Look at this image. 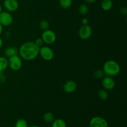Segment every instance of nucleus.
Listing matches in <instances>:
<instances>
[{
    "label": "nucleus",
    "instance_id": "obj_10",
    "mask_svg": "<svg viewBox=\"0 0 127 127\" xmlns=\"http://www.w3.org/2000/svg\"><path fill=\"white\" fill-rule=\"evenodd\" d=\"M3 6L8 12H14L19 8V2L17 0H4Z\"/></svg>",
    "mask_w": 127,
    "mask_h": 127
},
{
    "label": "nucleus",
    "instance_id": "obj_29",
    "mask_svg": "<svg viewBox=\"0 0 127 127\" xmlns=\"http://www.w3.org/2000/svg\"><path fill=\"white\" fill-rule=\"evenodd\" d=\"M3 32V26L0 24V35Z\"/></svg>",
    "mask_w": 127,
    "mask_h": 127
},
{
    "label": "nucleus",
    "instance_id": "obj_20",
    "mask_svg": "<svg viewBox=\"0 0 127 127\" xmlns=\"http://www.w3.org/2000/svg\"><path fill=\"white\" fill-rule=\"evenodd\" d=\"M28 124L25 119H19L16 121L15 127H28Z\"/></svg>",
    "mask_w": 127,
    "mask_h": 127
},
{
    "label": "nucleus",
    "instance_id": "obj_13",
    "mask_svg": "<svg viewBox=\"0 0 127 127\" xmlns=\"http://www.w3.org/2000/svg\"><path fill=\"white\" fill-rule=\"evenodd\" d=\"M100 6L104 11H110L113 6V1L112 0H102Z\"/></svg>",
    "mask_w": 127,
    "mask_h": 127
},
{
    "label": "nucleus",
    "instance_id": "obj_24",
    "mask_svg": "<svg viewBox=\"0 0 127 127\" xmlns=\"http://www.w3.org/2000/svg\"><path fill=\"white\" fill-rule=\"evenodd\" d=\"M6 80V76L4 73V71H0V83L5 82Z\"/></svg>",
    "mask_w": 127,
    "mask_h": 127
},
{
    "label": "nucleus",
    "instance_id": "obj_15",
    "mask_svg": "<svg viewBox=\"0 0 127 127\" xmlns=\"http://www.w3.org/2000/svg\"><path fill=\"white\" fill-rule=\"evenodd\" d=\"M52 127H67L66 122L62 119H55L52 123Z\"/></svg>",
    "mask_w": 127,
    "mask_h": 127
},
{
    "label": "nucleus",
    "instance_id": "obj_7",
    "mask_svg": "<svg viewBox=\"0 0 127 127\" xmlns=\"http://www.w3.org/2000/svg\"><path fill=\"white\" fill-rule=\"evenodd\" d=\"M89 127H109L107 121L104 118L95 116L92 118L89 122Z\"/></svg>",
    "mask_w": 127,
    "mask_h": 127
},
{
    "label": "nucleus",
    "instance_id": "obj_17",
    "mask_svg": "<svg viewBox=\"0 0 127 127\" xmlns=\"http://www.w3.org/2000/svg\"><path fill=\"white\" fill-rule=\"evenodd\" d=\"M97 95L99 99L102 100H106L109 97V94L107 93V91L104 89H99L97 92Z\"/></svg>",
    "mask_w": 127,
    "mask_h": 127
},
{
    "label": "nucleus",
    "instance_id": "obj_23",
    "mask_svg": "<svg viewBox=\"0 0 127 127\" xmlns=\"http://www.w3.org/2000/svg\"><path fill=\"white\" fill-rule=\"evenodd\" d=\"M35 43L36 45H37L38 47H42V46H43V43H44V42H43V40H42V38H36V40H35Z\"/></svg>",
    "mask_w": 127,
    "mask_h": 127
},
{
    "label": "nucleus",
    "instance_id": "obj_19",
    "mask_svg": "<svg viewBox=\"0 0 127 127\" xmlns=\"http://www.w3.org/2000/svg\"><path fill=\"white\" fill-rule=\"evenodd\" d=\"M60 6L64 9H69L72 5V0H60Z\"/></svg>",
    "mask_w": 127,
    "mask_h": 127
},
{
    "label": "nucleus",
    "instance_id": "obj_30",
    "mask_svg": "<svg viewBox=\"0 0 127 127\" xmlns=\"http://www.w3.org/2000/svg\"><path fill=\"white\" fill-rule=\"evenodd\" d=\"M28 127H40L38 126V125H32V126H29Z\"/></svg>",
    "mask_w": 127,
    "mask_h": 127
},
{
    "label": "nucleus",
    "instance_id": "obj_9",
    "mask_svg": "<svg viewBox=\"0 0 127 127\" xmlns=\"http://www.w3.org/2000/svg\"><path fill=\"white\" fill-rule=\"evenodd\" d=\"M102 85L105 90L111 91L115 88V81L113 77L105 76L102 78Z\"/></svg>",
    "mask_w": 127,
    "mask_h": 127
},
{
    "label": "nucleus",
    "instance_id": "obj_22",
    "mask_svg": "<svg viewBox=\"0 0 127 127\" xmlns=\"http://www.w3.org/2000/svg\"><path fill=\"white\" fill-rule=\"evenodd\" d=\"M104 75H105V74H104L102 69H100L95 70L94 73V77H95V79H102V78L104 76Z\"/></svg>",
    "mask_w": 127,
    "mask_h": 127
},
{
    "label": "nucleus",
    "instance_id": "obj_11",
    "mask_svg": "<svg viewBox=\"0 0 127 127\" xmlns=\"http://www.w3.org/2000/svg\"><path fill=\"white\" fill-rule=\"evenodd\" d=\"M77 87H78L77 83L74 81L69 80L64 83L63 86V89L66 93L71 94L76 90Z\"/></svg>",
    "mask_w": 127,
    "mask_h": 127
},
{
    "label": "nucleus",
    "instance_id": "obj_25",
    "mask_svg": "<svg viewBox=\"0 0 127 127\" xmlns=\"http://www.w3.org/2000/svg\"><path fill=\"white\" fill-rule=\"evenodd\" d=\"M120 12L121 14L124 16H127V8L126 7H122L120 9Z\"/></svg>",
    "mask_w": 127,
    "mask_h": 127
},
{
    "label": "nucleus",
    "instance_id": "obj_18",
    "mask_svg": "<svg viewBox=\"0 0 127 127\" xmlns=\"http://www.w3.org/2000/svg\"><path fill=\"white\" fill-rule=\"evenodd\" d=\"M78 12L81 16H85L89 12V7L86 4H81L78 7Z\"/></svg>",
    "mask_w": 127,
    "mask_h": 127
},
{
    "label": "nucleus",
    "instance_id": "obj_31",
    "mask_svg": "<svg viewBox=\"0 0 127 127\" xmlns=\"http://www.w3.org/2000/svg\"><path fill=\"white\" fill-rule=\"evenodd\" d=\"M1 11H2V6H1V3H0V12H1Z\"/></svg>",
    "mask_w": 127,
    "mask_h": 127
},
{
    "label": "nucleus",
    "instance_id": "obj_14",
    "mask_svg": "<svg viewBox=\"0 0 127 127\" xmlns=\"http://www.w3.org/2000/svg\"><path fill=\"white\" fill-rule=\"evenodd\" d=\"M8 67V59L6 57H0V71H4Z\"/></svg>",
    "mask_w": 127,
    "mask_h": 127
},
{
    "label": "nucleus",
    "instance_id": "obj_32",
    "mask_svg": "<svg viewBox=\"0 0 127 127\" xmlns=\"http://www.w3.org/2000/svg\"><path fill=\"white\" fill-rule=\"evenodd\" d=\"M112 1H117V0H112Z\"/></svg>",
    "mask_w": 127,
    "mask_h": 127
},
{
    "label": "nucleus",
    "instance_id": "obj_4",
    "mask_svg": "<svg viewBox=\"0 0 127 127\" xmlns=\"http://www.w3.org/2000/svg\"><path fill=\"white\" fill-rule=\"evenodd\" d=\"M38 55L42 59L45 61L52 60L53 59L55 56L54 52L50 47L43 45L40 47Z\"/></svg>",
    "mask_w": 127,
    "mask_h": 127
},
{
    "label": "nucleus",
    "instance_id": "obj_2",
    "mask_svg": "<svg viewBox=\"0 0 127 127\" xmlns=\"http://www.w3.org/2000/svg\"><path fill=\"white\" fill-rule=\"evenodd\" d=\"M102 70L106 76L114 77L116 76L120 73L121 68L117 62L110 60L104 63Z\"/></svg>",
    "mask_w": 127,
    "mask_h": 127
},
{
    "label": "nucleus",
    "instance_id": "obj_8",
    "mask_svg": "<svg viewBox=\"0 0 127 127\" xmlns=\"http://www.w3.org/2000/svg\"><path fill=\"white\" fill-rule=\"evenodd\" d=\"M93 35V28L88 25H83L79 30V36L82 40H88Z\"/></svg>",
    "mask_w": 127,
    "mask_h": 127
},
{
    "label": "nucleus",
    "instance_id": "obj_1",
    "mask_svg": "<svg viewBox=\"0 0 127 127\" xmlns=\"http://www.w3.org/2000/svg\"><path fill=\"white\" fill-rule=\"evenodd\" d=\"M40 47L34 42H26L22 43L19 48V54L22 60L32 61L38 55Z\"/></svg>",
    "mask_w": 127,
    "mask_h": 127
},
{
    "label": "nucleus",
    "instance_id": "obj_12",
    "mask_svg": "<svg viewBox=\"0 0 127 127\" xmlns=\"http://www.w3.org/2000/svg\"><path fill=\"white\" fill-rule=\"evenodd\" d=\"M19 54V49L16 47L11 46L6 48L4 50V55L6 58H9V57L14 56L16 55Z\"/></svg>",
    "mask_w": 127,
    "mask_h": 127
},
{
    "label": "nucleus",
    "instance_id": "obj_26",
    "mask_svg": "<svg viewBox=\"0 0 127 127\" xmlns=\"http://www.w3.org/2000/svg\"><path fill=\"white\" fill-rule=\"evenodd\" d=\"M81 22L83 25H88L89 24V19L88 18H86V17H84V18H83L82 19Z\"/></svg>",
    "mask_w": 127,
    "mask_h": 127
},
{
    "label": "nucleus",
    "instance_id": "obj_27",
    "mask_svg": "<svg viewBox=\"0 0 127 127\" xmlns=\"http://www.w3.org/2000/svg\"><path fill=\"white\" fill-rule=\"evenodd\" d=\"M86 2L88 4H94L97 1V0H85Z\"/></svg>",
    "mask_w": 127,
    "mask_h": 127
},
{
    "label": "nucleus",
    "instance_id": "obj_28",
    "mask_svg": "<svg viewBox=\"0 0 127 127\" xmlns=\"http://www.w3.org/2000/svg\"><path fill=\"white\" fill-rule=\"evenodd\" d=\"M3 45V40L0 37V48L2 47Z\"/></svg>",
    "mask_w": 127,
    "mask_h": 127
},
{
    "label": "nucleus",
    "instance_id": "obj_5",
    "mask_svg": "<svg viewBox=\"0 0 127 127\" xmlns=\"http://www.w3.org/2000/svg\"><path fill=\"white\" fill-rule=\"evenodd\" d=\"M41 38L43 40L44 43H46L47 45H52L56 42L57 35L53 31L47 29L43 31Z\"/></svg>",
    "mask_w": 127,
    "mask_h": 127
},
{
    "label": "nucleus",
    "instance_id": "obj_21",
    "mask_svg": "<svg viewBox=\"0 0 127 127\" xmlns=\"http://www.w3.org/2000/svg\"><path fill=\"white\" fill-rule=\"evenodd\" d=\"M49 22L46 20H42L39 23V27L42 31H46L49 29Z\"/></svg>",
    "mask_w": 127,
    "mask_h": 127
},
{
    "label": "nucleus",
    "instance_id": "obj_16",
    "mask_svg": "<svg viewBox=\"0 0 127 127\" xmlns=\"http://www.w3.org/2000/svg\"><path fill=\"white\" fill-rule=\"evenodd\" d=\"M43 119L45 122L52 123V122L55 120L54 115L50 112H47L43 114Z\"/></svg>",
    "mask_w": 127,
    "mask_h": 127
},
{
    "label": "nucleus",
    "instance_id": "obj_6",
    "mask_svg": "<svg viewBox=\"0 0 127 127\" xmlns=\"http://www.w3.org/2000/svg\"><path fill=\"white\" fill-rule=\"evenodd\" d=\"M14 21L13 16L8 11H1L0 12V24L2 26H11Z\"/></svg>",
    "mask_w": 127,
    "mask_h": 127
},
{
    "label": "nucleus",
    "instance_id": "obj_3",
    "mask_svg": "<svg viewBox=\"0 0 127 127\" xmlns=\"http://www.w3.org/2000/svg\"><path fill=\"white\" fill-rule=\"evenodd\" d=\"M8 59V67L12 71H18L22 66V59L19 55L9 57Z\"/></svg>",
    "mask_w": 127,
    "mask_h": 127
}]
</instances>
